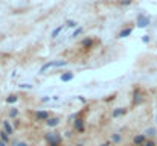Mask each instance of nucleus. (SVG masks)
I'll return each mask as SVG.
<instances>
[{"label": "nucleus", "instance_id": "obj_9", "mask_svg": "<svg viewBox=\"0 0 157 146\" xmlns=\"http://www.w3.org/2000/svg\"><path fill=\"white\" fill-rule=\"evenodd\" d=\"M72 78H73V75H72V73H69V75H64V76H61V79H63V81H70Z\"/></svg>", "mask_w": 157, "mask_h": 146}, {"label": "nucleus", "instance_id": "obj_14", "mask_svg": "<svg viewBox=\"0 0 157 146\" xmlns=\"http://www.w3.org/2000/svg\"><path fill=\"white\" fill-rule=\"evenodd\" d=\"M67 26H72V28H73V26H76V23L72 21V20H69V21H67Z\"/></svg>", "mask_w": 157, "mask_h": 146}, {"label": "nucleus", "instance_id": "obj_13", "mask_svg": "<svg viewBox=\"0 0 157 146\" xmlns=\"http://www.w3.org/2000/svg\"><path fill=\"white\" fill-rule=\"evenodd\" d=\"M12 101H14V102L17 101V96H15V95H14V96H12V95L9 96V99H8V102H12Z\"/></svg>", "mask_w": 157, "mask_h": 146}, {"label": "nucleus", "instance_id": "obj_2", "mask_svg": "<svg viewBox=\"0 0 157 146\" xmlns=\"http://www.w3.org/2000/svg\"><path fill=\"white\" fill-rule=\"evenodd\" d=\"M148 139H147V136L145 134H137V136H134V139H133V143L136 145V146H142L143 143H145Z\"/></svg>", "mask_w": 157, "mask_h": 146}, {"label": "nucleus", "instance_id": "obj_12", "mask_svg": "<svg viewBox=\"0 0 157 146\" xmlns=\"http://www.w3.org/2000/svg\"><path fill=\"white\" fill-rule=\"evenodd\" d=\"M80 34H83V28H80V29H78L76 32H73V37H78Z\"/></svg>", "mask_w": 157, "mask_h": 146}, {"label": "nucleus", "instance_id": "obj_7", "mask_svg": "<svg viewBox=\"0 0 157 146\" xmlns=\"http://www.w3.org/2000/svg\"><path fill=\"white\" fill-rule=\"evenodd\" d=\"M61 31H63V26H60V28H57L54 32H52V38H57V37H58V34H60Z\"/></svg>", "mask_w": 157, "mask_h": 146}, {"label": "nucleus", "instance_id": "obj_10", "mask_svg": "<svg viewBox=\"0 0 157 146\" xmlns=\"http://www.w3.org/2000/svg\"><path fill=\"white\" fill-rule=\"evenodd\" d=\"M142 146H156V142H154V140H147Z\"/></svg>", "mask_w": 157, "mask_h": 146}, {"label": "nucleus", "instance_id": "obj_5", "mask_svg": "<svg viewBox=\"0 0 157 146\" xmlns=\"http://www.w3.org/2000/svg\"><path fill=\"white\" fill-rule=\"evenodd\" d=\"M0 140L5 142V143H8V142H9V136L6 134L5 131H0Z\"/></svg>", "mask_w": 157, "mask_h": 146}, {"label": "nucleus", "instance_id": "obj_15", "mask_svg": "<svg viewBox=\"0 0 157 146\" xmlns=\"http://www.w3.org/2000/svg\"><path fill=\"white\" fill-rule=\"evenodd\" d=\"M17 146H28V145H26V143H18Z\"/></svg>", "mask_w": 157, "mask_h": 146}, {"label": "nucleus", "instance_id": "obj_8", "mask_svg": "<svg viewBox=\"0 0 157 146\" xmlns=\"http://www.w3.org/2000/svg\"><path fill=\"white\" fill-rule=\"evenodd\" d=\"M9 116H11V117H17V116H18V111H17L15 108H11V111H9Z\"/></svg>", "mask_w": 157, "mask_h": 146}, {"label": "nucleus", "instance_id": "obj_16", "mask_svg": "<svg viewBox=\"0 0 157 146\" xmlns=\"http://www.w3.org/2000/svg\"><path fill=\"white\" fill-rule=\"evenodd\" d=\"M5 145H6L5 142H2V140H0V146H5Z\"/></svg>", "mask_w": 157, "mask_h": 146}, {"label": "nucleus", "instance_id": "obj_11", "mask_svg": "<svg viewBox=\"0 0 157 146\" xmlns=\"http://www.w3.org/2000/svg\"><path fill=\"white\" fill-rule=\"evenodd\" d=\"M119 114H122V108H117V110H116V111L113 113V117H117Z\"/></svg>", "mask_w": 157, "mask_h": 146}, {"label": "nucleus", "instance_id": "obj_3", "mask_svg": "<svg viewBox=\"0 0 157 146\" xmlns=\"http://www.w3.org/2000/svg\"><path fill=\"white\" fill-rule=\"evenodd\" d=\"M2 125H3L5 132H6L8 136H12V134H14V128L11 126V122H9V120H3V122H2Z\"/></svg>", "mask_w": 157, "mask_h": 146}, {"label": "nucleus", "instance_id": "obj_4", "mask_svg": "<svg viewBox=\"0 0 157 146\" xmlns=\"http://www.w3.org/2000/svg\"><path fill=\"white\" fill-rule=\"evenodd\" d=\"M60 120H61V117H50L46 123H47L49 126H57V125L60 123Z\"/></svg>", "mask_w": 157, "mask_h": 146}, {"label": "nucleus", "instance_id": "obj_1", "mask_svg": "<svg viewBox=\"0 0 157 146\" xmlns=\"http://www.w3.org/2000/svg\"><path fill=\"white\" fill-rule=\"evenodd\" d=\"M50 116H52V113H49V111H37L35 113L37 120H40V122H47L50 119Z\"/></svg>", "mask_w": 157, "mask_h": 146}, {"label": "nucleus", "instance_id": "obj_6", "mask_svg": "<svg viewBox=\"0 0 157 146\" xmlns=\"http://www.w3.org/2000/svg\"><path fill=\"white\" fill-rule=\"evenodd\" d=\"M131 31H133V28H128V29H125V31H122V32H119V38H124V37H127V35H130L131 34Z\"/></svg>", "mask_w": 157, "mask_h": 146}]
</instances>
